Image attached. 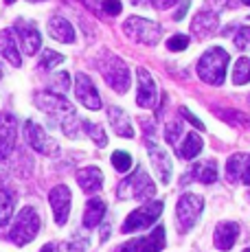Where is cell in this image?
Here are the masks:
<instances>
[{"mask_svg": "<svg viewBox=\"0 0 250 252\" xmlns=\"http://www.w3.org/2000/svg\"><path fill=\"white\" fill-rule=\"evenodd\" d=\"M230 55L222 46H213L200 57L198 66V77L209 86H222L226 79V68H228Z\"/></svg>", "mask_w": 250, "mask_h": 252, "instance_id": "1", "label": "cell"}, {"mask_svg": "<svg viewBox=\"0 0 250 252\" xmlns=\"http://www.w3.org/2000/svg\"><path fill=\"white\" fill-rule=\"evenodd\" d=\"M119 200H147L156 195V184L152 182L150 173L143 167H136V171L129 173L125 180L119 184Z\"/></svg>", "mask_w": 250, "mask_h": 252, "instance_id": "2", "label": "cell"}, {"mask_svg": "<svg viewBox=\"0 0 250 252\" xmlns=\"http://www.w3.org/2000/svg\"><path fill=\"white\" fill-rule=\"evenodd\" d=\"M125 35L129 37L136 44H145V46H156L162 37V27L154 20H147V18L141 16H132L127 18L123 24Z\"/></svg>", "mask_w": 250, "mask_h": 252, "instance_id": "3", "label": "cell"}, {"mask_svg": "<svg viewBox=\"0 0 250 252\" xmlns=\"http://www.w3.org/2000/svg\"><path fill=\"white\" fill-rule=\"evenodd\" d=\"M40 232V215L33 206L20 208V213L13 220V226L9 230V239L18 246H27L35 239V235Z\"/></svg>", "mask_w": 250, "mask_h": 252, "instance_id": "4", "label": "cell"}, {"mask_svg": "<svg viewBox=\"0 0 250 252\" xmlns=\"http://www.w3.org/2000/svg\"><path fill=\"white\" fill-rule=\"evenodd\" d=\"M99 70H101V75H103L105 84L114 92H119V94H125V92L129 90V86H132V77H129L127 64H125L123 60H119V57L105 55L103 60L99 62Z\"/></svg>", "mask_w": 250, "mask_h": 252, "instance_id": "5", "label": "cell"}, {"mask_svg": "<svg viewBox=\"0 0 250 252\" xmlns=\"http://www.w3.org/2000/svg\"><path fill=\"white\" fill-rule=\"evenodd\" d=\"M202 208H204V200L193 193H185L176 204V220L180 232H189L195 226V221L200 220Z\"/></svg>", "mask_w": 250, "mask_h": 252, "instance_id": "6", "label": "cell"}, {"mask_svg": "<svg viewBox=\"0 0 250 252\" xmlns=\"http://www.w3.org/2000/svg\"><path fill=\"white\" fill-rule=\"evenodd\" d=\"M162 215V202H150V204L141 206V208H134L127 217H125L121 230L123 232H136L143 228H150L152 224H156V220Z\"/></svg>", "mask_w": 250, "mask_h": 252, "instance_id": "7", "label": "cell"}, {"mask_svg": "<svg viewBox=\"0 0 250 252\" xmlns=\"http://www.w3.org/2000/svg\"><path fill=\"white\" fill-rule=\"evenodd\" d=\"M35 105L42 110V112L51 114V116H62V121L66 119V116L75 114V108L73 103H68V99L66 96H62L60 92H37L35 94Z\"/></svg>", "mask_w": 250, "mask_h": 252, "instance_id": "8", "label": "cell"}, {"mask_svg": "<svg viewBox=\"0 0 250 252\" xmlns=\"http://www.w3.org/2000/svg\"><path fill=\"white\" fill-rule=\"evenodd\" d=\"M22 134H25V140L35 149L37 154H42V156H53V154H57L55 140L46 136V132L37 123L25 121V125H22Z\"/></svg>", "mask_w": 250, "mask_h": 252, "instance_id": "9", "label": "cell"}, {"mask_svg": "<svg viewBox=\"0 0 250 252\" xmlns=\"http://www.w3.org/2000/svg\"><path fill=\"white\" fill-rule=\"evenodd\" d=\"M13 29H16V35L20 37V44L25 48L27 55H35L42 44V35H40V29H37V22L29 20V18H18V20L13 22Z\"/></svg>", "mask_w": 250, "mask_h": 252, "instance_id": "10", "label": "cell"}, {"mask_svg": "<svg viewBox=\"0 0 250 252\" xmlns=\"http://www.w3.org/2000/svg\"><path fill=\"white\" fill-rule=\"evenodd\" d=\"M75 96L84 108L101 110V96H99L97 86H94L93 79H90L88 75H84V72H77L75 75Z\"/></svg>", "mask_w": 250, "mask_h": 252, "instance_id": "11", "label": "cell"}, {"mask_svg": "<svg viewBox=\"0 0 250 252\" xmlns=\"http://www.w3.org/2000/svg\"><path fill=\"white\" fill-rule=\"evenodd\" d=\"M18 138V121L13 114L0 112V160H7L16 149Z\"/></svg>", "mask_w": 250, "mask_h": 252, "instance_id": "12", "label": "cell"}, {"mask_svg": "<svg viewBox=\"0 0 250 252\" xmlns=\"http://www.w3.org/2000/svg\"><path fill=\"white\" fill-rule=\"evenodd\" d=\"M51 208H53V217H55L57 226H66L70 215V189L66 184H57L49 195Z\"/></svg>", "mask_w": 250, "mask_h": 252, "instance_id": "13", "label": "cell"}, {"mask_svg": "<svg viewBox=\"0 0 250 252\" xmlns=\"http://www.w3.org/2000/svg\"><path fill=\"white\" fill-rule=\"evenodd\" d=\"M136 77H138V94H136V103L141 108H156L158 103V88L154 84L150 70L145 68H138L136 70Z\"/></svg>", "mask_w": 250, "mask_h": 252, "instance_id": "14", "label": "cell"}, {"mask_svg": "<svg viewBox=\"0 0 250 252\" xmlns=\"http://www.w3.org/2000/svg\"><path fill=\"white\" fill-rule=\"evenodd\" d=\"M147 152H150V160L154 164V171L158 173L162 184L171 182V173H174V164H171L169 154L162 147H158L156 143H147Z\"/></svg>", "mask_w": 250, "mask_h": 252, "instance_id": "15", "label": "cell"}, {"mask_svg": "<svg viewBox=\"0 0 250 252\" xmlns=\"http://www.w3.org/2000/svg\"><path fill=\"white\" fill-rule=\"evenodd\" d=\"M239 237V226L235 221H222V224L215 226V232H213V244L218 250H230L235 246Z\"/></svg>", "mask_w": 250, "mask_h": 252, "instance_id": "16", "label": "cell"}, {"mask_svg": "<svg viewBox=\"0 0 250 252\" xmlns=\"http://www.w3.org/2000/svg\"><path fill=\"white\" fill-rule=\"evenodd\" d=\"M0 55L11 66H16V68L22 66V57H20V51H18V44H16V33L9 31V29L0 31Z\"/></svg>", "mask_w": 250, "mask_h": 252, "instance_id": "17", "label": "cell"}, {"mask_svg": "<svg viewBox=\"0 0 250 252\" xmlns=\"http://www.w3.org/2000/svg\"><path fill=\"white\" fill-rule=\"evenodd\" d=\"M218 27H219V18L211 11H200L198 16L193 18V22H191V31H193L200 40L213 35V33L218 31Z\"/></svg>", "mask_w": 250, "mask_h": 252, "instance_id": "18", "label": "cell"}, {"mask_svg": "<svg viewBox=\"0 0 250 252\" xmlns=\"http://www.w3.org/2000/svg\"><path fill=\"white\" fill-rule=\"evenodd\" d=\"M49 35L62 44H70V42H75V29L66 18L55 16L49 20Z\"/></svg>", "mask_w": 250, "mask_h": 252, "instance_id": "19", "label": "cell"}, {"mask_svg": "<svg viewBox=\"0 0 250 252\" xmlns=\"http://www.w3.org/2000/svg\"><path fill=\"white\" fill-rule=\"evenodd\" d=\"M108 121H110L112 129L119 134V136H123V138H132L134 136V127H132V123H129V116L125 114L121 108L110 105L108 108Z\"/></svg>", "mask_w": 250, "mask_h": 252, "instance_id": "20", "label": "cell"}, {"mask_svg": "<svg viewBox=\"0 0 250 252\" xmlns=\"http://www.w3.org/2000/svg\"><path fill=\"white\" fill-rule=\"evenodd\" d=\"M77 184L84 189L86 193H97L103 187V173L97 167H86L77 173Z\"/></svg>", "mask_w": 250, "mask_h": 252, "instance_id": "21", "label": "cell"}, {"mask_svg": "<svg viewBox=\"0 0 250 252\" xmlns=\"http://www.w3.org/2000/svg\"><path fill=\"white\" fill-rule=\"evenodd\" d=\"M189 173H191L189 178H193V180H198L202 184H211V182L218 180V164H215V160L195 162Z\"/></svg>", "mask_w": 250, "mask_h": 252, "instance_id": "22", "label": "cell"}, {"mask_svg": "<svg viewBox=\"0 0 250 252\" xmlns=\"http://www.w3.org/2000/svg\"><path fill=\"white\" fill-rule=\"evenodd\" d=\"M202 147H204V143H202V138L198 136V134H187L185 140H182L180 145H178V156L185 158V160H193L195 156H200Z\"/></svg>", "mask_w": 250, "mask_h": 252, "instance_id": "23", "label": "cell"}, {"mask_svg": "<svg viewBox=\"0 0 250 252\" xmlns=\"http://www.w3.org/2000/svg\"><path fill=\"white\" fill-rule=\"evenodd\" d=\"M105 215V204L103 200H99V197H94V200H90L88 204H86V213H84V226L86 228H97L101 224V220H103Z\"/></svg>", "mask_w": 250, "mask_h": 252, "instance_id": "24", "label": "cell"}, {"mask_svg": "<svg viewBox=\"0 0 250 252\" xmlns=\"http://www.w3.org/2000/svg\"><path fill=\"white\" fill-rule=\"evenodd\" d=\"M165 248V228L156 226L145 239H141V252H160Z\"/></svg>", "mask_w": 250, "mask_h": 252, "instance_id": "25", "label": "cell"}, {"mask_svg": "<svg viewBox=\"0 0 250 252\" xmlns=\"http://www.w3.org/2000/svg\"><path fill=\"white\" fill-rule=\"evenodd\" d=\"M16 206V193L11 189H0V226H7Z\"/></svg>", "mask_w": 250, "mask_h": 252, "instance_id": "26", "label": "cell"}, {"mask_svg": "<svg viewBox=\"0 0 250 252\" xmlns=\"http://www.w3.org/2000/svg\"><path fill=\"white\" fill-rule=\"evenodd\" d=\"M244 162H246V154H233V156L228 158V162H226V178H228V182L242 180Z\"/></svg>", "mask_w": 250, "mask_h": 252, "instance_id": "27", "label": "cell"}, {"mask_svg": "<svg viewBox=\"0 0 250 252\" xmlns=\"http://www.w3.org/2000/svg\"><path fill=\"white\" fill-rule=\"evenodd\" d=\"M250 81V60L248 57H239L235 62L233 68V84L235 86H246Z\"/></svg>", "mask_w": 250, "mask_h": 252, "instance_id": "28", "label": "cell"}, {"mask_svg": "<svg viewBox=\"0 0 250 252\" xmlns=\"http://www.w3.org/2000/svg\"><path fill=\"white\" fill-rule=\"evenodd\" d=\"M81 127H84V132L97 143V147H105V145H108L103 127H99V125H94V123H88V121H81Z\"/></svg>", "mask_w": 250, "mask_h": 252, "instance_id": "29", "label": "cell"}, {"mask_svg": "<svg viewBox=\"0 0 250 252\" xmlns=\"http://www.w3.org/2000/svg\"><path fill=\"white\" fill-rule=\"evenodd\" d=\"M112 164L119 173H127L132 169V156L127 152H114L112 154Z\"/></svg>", "mask_w": 250, "mask_h": 252, "instance_id": "30", "label": "cell"}, {"mask_svg": "<svg viewBox=\"0 0 250 252\" xmlns=\"http://www.w3.org/2000/svg\"><path fill=\"white\" fill-rule=\"evenodd\" d=\"M62 62H64V55H60V53H55V51H44L42 53V60H40V68L51 70V68H55V66H60Z\"/></svg>", "mask_w": 250, "mask_h": 252, "instance_id": "31", "label": "cell"}, {"mask_svg": "<svg viewBox=\"0 0 250 252\" xmlns=\"http://www.w3.org/2000/svg\"><path fill=\"white\" fill-rule=\"evenodd\" d=\"M218 116L224 119L226 123H237V125H246L248 123V116L237 112V110H218Z\"/></svg>", "mask_w": 250, "mask_h": 252, "instance_id": "32", "label": "cell"}, {"mask_svg": "<svg viewBox=\"0 0 250 252\" xmlns=\"http://www.w3.org/2000/svg\"><path fill=\"white\" fill-rule=\"evenodd\" d=\"M182 134V121H174V123H169L167 125V129H165V138H167V143L169 145H174V149H178V136Z\"/></svg>", "mask_w": 250, "mask_h": 252, "instance_id": "33", "label": "cell"}, {"mask_svg": "<svg viewBox=\"0 0 250 252\" xmlns=\"http://www.w3.org/2000/svg\"><path fill=\"white\" fill-rule=\"evenodd\" d=\"M187 46H189V37L182 35V33H178V35H174V37H169V40H167V48H169V51H174V53L187 51Z\"/></svg>", "mask_w": 250, "mask_h": 252, "instance_id": "34", "label": "cell"}, {"mask_svg": "<svg viewBox=\"0 0 250 252\" xmlns=\"http://www.w3.org/2000/svg\"><path fill=\"white\" fill-rule=\"evenodd\" d=\"M250 46V27H242L235 33V48L237 51H246Z\"/></svg>", "mask_w": 250, "mask_h": 252, "instance_id": "35", "label": "cell"}, {"mask_svg": "<svg viewBox=\"0 0 250 252\" xmlns=\"http://www.w3.org/2000/svg\"><path fill=\"white\" fill-rule=\"evenodd\" d=\"M88 244H90V239L86 235H77L73 237V241H70V252H84L86 248H88Z\"/></svg>", "mask_w": 250, "mask_h": 252, "instance_id": "36", "label": "cell"}, {"mask_svg": "<svg viewBox=\"0 0 250 252\" xmlns=\"http://www.w3.org/2000/svg\"><path fill=\"white\" fill-rule=\"evenodd\" d=\"M121 2L119 0H103V11L108 13V16H119L121 13Z\"/></svg>", "mask_w": 250, "mask_h": 252, "instance_id": "37", "label": "cell"}, {"mask_svg": "<svg viewBox=\"0 0 250 252\" xmlns=\"http://www.w3.org/2000/svg\"><path fill=\"white\" fill-rule=\"evenodd\" d=\"M180 114L185 116V119L189 121L191 125H195V127H198L200 132H202V129H204V123H202V121H200V119H198V116H195V114H191V112H189V110H187V108H182V110H180Z\"/></svg>", "mask_w": 250, "mask_h": 252, "instance_id": "38", "label": "cell"}, {"mask_svg": "<svg viewBox=\"0 0 250 252\" xmlns=\"http://www.w3.org/2000/svg\"><path fill=\"white\" fill-rule=\"evenodd\" d=\"M119 252H141V239L125 241V246H121V248H119Z\"/></svg>", "mask_w": 250, "mask_h": 252, "instance_id": "39", "label": "cell"}, {"mask_svg": "<svg viewBox=\"0 0 250 252\" xmlns=\"http://www.w3.org/2000/svg\"><path fill=\"white\" fill-rule=\"evenodd\" d=\"M150 2L162 11V9H169V7H174V4H178V0H150Z\"/></svg>", "mask_w": 250, "mask_h": 252, "instance_id": "40", "label": "cell"}, {"mask_svg": "<svg viewBox=\"0 0 250 252\" xmlns=\"http://www.w3.org/2000/svg\"><path fill=\"white\" fill-rule=\"evenodd\" d=\"M242 182L250 184V154H246V162H244V171H242Z\"/></svg>", "mask_w": 250, "mask_h": 252, "instance_id": "41", "label": "cell"}, {"mask_svg": "<svg viewBox=\"0 0 250 252\" xmlns=\"http://www.w3.org/2000/svg\"><path fill=\"white\" fill-rule=\"evenodd\" d=\"M79 2H84L88 9H93L94 13H101V9H99V0H79Z\"/></svg>", "mask_w": 250, "mask_h": 252, "instance_id": "42", "label": "cell"}, {"mask_svg": "<svg viewBox=\"0 0 250 252\" xmlns=\"http://www.w3.org/2000/svg\"><path fill=\"white\" fill-rule=\"evenodd\" d=\"M187 7H189V0H185V4H182V7H180V11H176L174 20H182V18H185V13H187Z\"/></svg>", "mask_w": 250, "mask_h": 252, "instance_id": "43", "label": "cell"}, {"mask_svg": "<svg viewBox=\"0 0 250 252\" xmlns=\"http://www.w3.org/2000/svg\"><path fill=\"white\" fill-rule=\"evenodd\" d=\"M215 4H218L219 9H226V7H230V4H233V0H213Z\"/></svg>", "mask_w": 250, "mask_h": 252, "instance_id": "44", "label": "cell"}, {"mask_svg": "<svg viewBox=\"0 0 250 252\" xmlns=\"http://www.w3.org/2000/svg\"><path fill=\"white\" fill-rule=\"evenodd\" d=\"M108 237H110V226L103 224V228H101V241H105Z\"/></svg>", "mask_w": 250, "mask_h": 252, "instance_id": "45", "label": "cell"}, {"mask_svg": "<svg viewBox=\"0 0 250 252\" xmlns=\"http://www.w3.org/2000/svg\"><path fill=\"white\" fill-rule=\"evenodd\" d=\"M40 252H55V244H46L44 248H42Z\"/></svg>", "mask_w": 250, "mask_h": 252, "instance_id": "46", "label": "cell"}, {"mask_svg": "<svg viewBox=\"0 0 250 252\" xmlns=\"http://www.w3.org/2000/svg\"><path fill=\"white\" fill-rule=\"evenodd\" d=\"M132 2H134V4H147L150 0H132Z\"/></svg>", "mask_w": 250, "mask_h": 252, "instance_id": "47", "label": "cell"}, {"mask_svg": "<svg viewBox=\"0 0 250 252\" xmlns=\"http://www.w3.org/2000/svg\"><path fill=\"white\" fill-rule=\"evenodd\" d=\"M4 2H7V4H13V2H16V0H4Z\"/></svg>", "mask_w": 250, "mask_h": 252, "instance_id": "48", "label": "cell"}, {"mask_svg": "<svg viewBox=\"0 0 250 252\" xmlns=\"http://www.w3.org/2000/svg\"><path fill=\"white\" fill-rule=\"evenodd\" d=\"M244 4H248V7H250V0H244Z\"/></svg>", "mask_w": 250, "mask_h": 252, "instance_id": "49", "label": "cell"}, {"mask_svg": "<svg viewBox=\"0 0 250 252\" xmlns=\"http://www.w3.org/2000/svg\"><path fill=\"white\" fill-rule=\"evenodd\" d=\"M29 2H37V0H29Z\"/></svg>", "mask_w": 250, "mask_h": 252, "instance_id": "50", "label": "cell"}, {"mask_svg": "<svg viewBox=\"0 0 250 252\" xmlns=\"http://www.w3.org/2000/svg\"><path fill=\"white\" fill-rule=\"evenodd\" d=\"M0 77H2V68H0Z\"/></svg>", "mask_w": 250, "mask_h": 252, "instance_id": "51", "label": "cell"}, {"mask_svg": "<svg viewBox=\"0 0 250 252\" xmlns=\"http://www.w3.org/2000/svg\"><path fill=\"white\" fill-rule=\"evenodd\" d=\"M244 252H250V248H246V250H244Z\"/></svg>", "mask_w": 250, "mask_h": 252, "instance_id": "52", "label": "cell"}, {"mask_svg": "<svg viewBox=\"0 0 250 252\" xmlns=\"http://www.w3.org/2000/svg\"><path fill=\"white\" fill-rule=\"evenodd\" d=\"M248 101H250V96H248Z\"/></svg>", "mask_w": 250, "mask_h": 252, "instance_id": "53", "label": "cell"}]
</instances>
